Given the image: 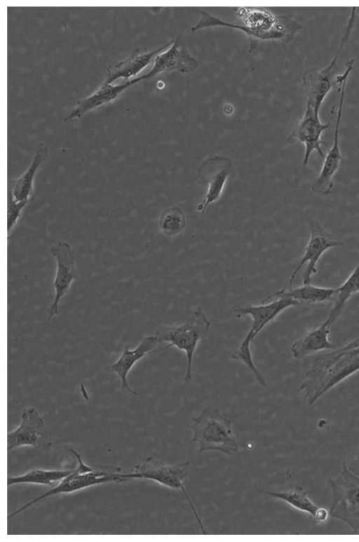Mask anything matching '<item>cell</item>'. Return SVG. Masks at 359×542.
Returning <instances> with one entry per match:
<instances>
[{
	"label": "cell",
	"instance_id": "obj_1",
	"mask_svg": "<svg viewBox=\"0 0 359 542\" xmlns=\"http://www.w3.org/2000/svg\"><path fill=\"white\" fill-rule=\"evenodd\" d=\"M233 10L237 18L243 23V25L225 22L202 11L200 20L191 27V31L212 27H228L238 29L249 37L251 51L258 41L273 40L287 44L303 29L302 25L291 15H276L263 8L241 7Z\"/></svg>",
	"mask_w": 359,
	"mask_h": 542
},
{
	"label": "cell",
	"instance_id": "obj_2",
	"mask_svg": "<svg viewBox=\"0 0 359 542\" xmlns=\"http://www.w3.org/2000/svg\"><path fill=\"white\" fill-rule=\"evenodd\" d=\"M359 371V337L334 351L317 357L305 373L300 390L311 405Z\"/></svg>",
	"mask_w": 359,
	"mask_h": 542
},
{
	"label": "cell",
	"instance_id": "obj_3",
	"mask_svg": "<svg viewBox=\"0 0 359 542\" xmlns=\"http://www.w3.org/2000/svg\"><path fill=\"white\" fill-rule=\"evenodd\" d=\"M190 429L192 442L198 452L217 451L232 454L239 449L232 421L217 409L210 407L203 409L192 418Z\"/></svg>",
	"mask_w": 359,
	"mask_h": 542
},
{
	"label": "cell",
	"instance_id": "obj_4",
	"mask_svg": "<svg viewBox=\"0 0 359 542\" xmlns=\"http://www.w3.org/2000/svg\"><path fill=\"white\" fill-rule=\"evenodd\" d=\"M211 326V320L206 316L201 307H197L182 323L172 325H163L158 327L154 336L159 343H168L165 350L175 347L185 353L187 357V370L185 381L191 378V369L194 355L200 341L208 333Z\"/></svg>",
	"mask_w": 359,
	"mask_h": 542
},
{
	"label": "cell",
	"instance_id": "obj_5",
	"mask_svg": "<svg viewBox=\"0 0 359 542\" xmlns=\"http://www.w3.org/2000/svg\"><path fill=\"white\" fill-rule=\"evenodd\" d=\"M332 500L330 516L348 525L359 534V475L343 463L340 473L329 480Z\"/></svg>",
	"mask_w": 359,
	"mask_h": 542
},
{
	"label": "cell",
	"instance_id": "obj_6",
	"mask_svg": "<svg viewBox=\"0 0 359 542\" xmlns=\"http://www.w3.org/2000/svg\"><path fill=\"white\" fill-rule=\"evenodd\" d=\"M190 469L191 463L189 461L168 464L151 456L136 465L132 473L121 474V475L126 480L129 479H147L175 490H181L188 501L203 534H206L185 488Z\"/></svg>",
	"mask_w": 359,
	"mask_h": 542
},
{
	"label": "cell",
	"instance_id": "obj_7",
	"mask_svg": "<svg viewBox=\"0 0 359 542\" xmlns=\"http://www.w3.org/2000/svg\"><path fill=\"white\" fill-rule=\"evenodd\" d=\"M356 7H353L344 28L338 48L332 60L327 66L319 69H307L302 75V85L306 96V104L320 111L324 99L328 93L337 86V76L334 77L335 66L341 51L349 39L353 29L356 19Z\"/></svg>",
	"mask_w": 359,
	"mask_h": 542
},
{
	"label": "cell",
	"instance_id": "obj_8",
	"mask_svg": "<svg viewBox=\"0 0 359 542\" xmlns=\"http://www.w3.org/2000/svg\"><path fill=\"white\" fill-rule=\"evenodd\" d=\"M71 451L78 461L77 468L74 469L69 475L60 480L55 487L29 501L18 510L8 515V518H11L14 515L19 514L42 499L55 494H69L96 484L111 482H118L126 480L122 477L121 473H111L94 470L83 461L80 454L75 450L71 449Z\"/></svg>",
	"mask_w": 359,
	"mask_h": 542
},
{
	"label": "cell",
	"instance_id": "obj_9",
	"mask_svg": "<svg viewBox=\"0 0 359 542\" xmlns=\"http://www.w3.org/2000/svg\"><path fill=\"white\" fill-rule=\"evenodd\" d=\"M49 253L55 260L56 271L53 282L54 297L48 310V321L58 314L61 299L68 293L72 283L80 278L75 251L69 242L58 240L50 247Z\"/></svg>",
	"mask_w": 359,
	"mask_h": 542
},
{
	"label": "cell",
	"instance_id": "obj_10",
	"mask_svg": "<svg viewBox=\"0 0 359 542\" xmlns=\"http://www.w3.org/2000/svg\"><path fill=\"white\" fill-rule=\"evenodd\" d=\"M353 69V66L352 65H346L338 86L339 98L334 130L333 143L331 147L328 149L323 159V164L319 175L311 186L312 191L318 194H328L332 192L334 187L333 178L338 171L342 160V154L339 147L340 124L345 99L346 85L348 77Z\"/></svg>",
	"mask_w": 359,
	"mask_h": 542
},
{
	"label": "cell",
	"instance_id": "obj_11",
	"mask_svg": "<svg viewBox=\"0 0 359 542\" xmlns=\"http://www.w3.org/2000/svg\"><path fill=\"white\" fill-rule=\"evenodd\" d=\"M310 237L306 246L304 253L293 272L292 273L288 286H290L297 273L304 264L307 266L303 275V284H311V277L318 272L317 263L323 253L334 247H340L343 243L327 232L316 220L309 223Z\"/></svg>",
	"mask_w": 359,
	"mask_h": 542
},
{
	"label": "cell",
	"instance_id": "obj_12",
	"mask_svg": "<svg viewBox=\"0 0 359 542\" xmlns=\"http://www.w3.org/2000/svg\"><path fill=\"white\" fill-rule=\"evenodd\" d=\"M231 169L232 164L229 158L220 156L210 157L200 166L198 176L201 182L206 185V192L196 206L198 213H203L209 206L221 198Z\"/></svg>",
	"mask_w": 359,
	"mask_h": 542
},
{
	"label": "cell",
	"instance_id": "obj_13",
	"mask_svg": "<svg viewBox=\"0 0 359 542\" xmlns=\"http://www.w3.org/2000/svg\"><path fill=\"white\" fill-rule=\"evenodd\" d=\"M50 432L40 413L32 407L25 408L21 414L19 426L8 432V451L22 446L41 447L50 445Z\"/></svg>",
	"mask_w": 359,
	"mask_h": 542
},
{
	"label": "cell",
	"instance_id": "obj_14",
	"mask_svg": "<svg viewBox=\"0 0 359 542\" xmlns=\"http://www.w3.org/2000/svg\"><path fill=\"white\" fill-rule=\"evenodd\" d=\"M320 111L306 104L305 111L297 121L286 141L287 143H301L304 145L305 151L303 164L306 165L313 152H317L322 159L324 153L321 145L325 143L321 140L322 133L328 128V124H323L320 119Z\"/></svg>",
	"mask_w": 359,
	"mask_h": 542
},
{
	"label": "cell",
	"instance_id": "obj_15",
	"mask_svg": "<svg viewBox=\"0 0 359 542\" xmlns=\"http://www.w3.org/2000/svg\"><path fill=\"white\" fill-rule=\"evenodd\" d=\"M269 303L260 305H252L241 301L232 308L234 316L241 319L249 315L252 323L248 333L254 339L257 334L269 323L286 309L297 306L301 303L291 298L279 296Z\"/></svg>",
	"mask_w": 359,
	"mask_h": 542
},
{
	"label": "cell",
	"instance_id": "obj_16",
	"mask_svg": "<svg viewBox=\"0 0 359 542\" xmlns=\"http://www.w3.org/2000/svg\"><path fill=\"white\" fill-rule=\"evenodd\" d=\"M158 343L154 335L144 336L142 338L137 345L131 349L126 345L118 358L107 366L108 369L113 371L119 378L121 391H127L133 395H138L128 382V374L134 365L145 356L161 351V348L154 350Z\"/></svg>",
	"mask_w": 359,
	"mask_h": 542
},
{
	"label": "cell",
	"instance_id": "obj_17",
	"mask_svg": "<svg viewBox=\"0 0 359 542\" xmlns=\"http://www.w3.org/2000/svg\"><path fill=\"white\" fill-rule=\"evenodd\" d=\"M198 65L197 60L188 52L183 41L176 38L168 48L156 55L153 68L148 74L167 71L189 73L194 72Z\"/></svg>",
	"mask_w": 359,
	"mask_h": 542
},
{
	"label": "cell",
	"instance_id": "obj_18",
	"mask_svg": "<svg viewBox=\"0 0 359 542\" xmlns=\"http://www.w3.org/2000/svg\"><path fill=\"white\" fill-rule=\"evenodd\" d=\"M47 157V150L40 145L26 170L18 178L11 180L8 192L17 201H29L34 197V182L36 173Z\"/></svg>",
	"mask_w": 359,
	"mask_h": 542
},
{
	"label": "cell",
	"instance_id": "obj_19",
	"mask_svg": "<svg viewBox=\"0 0 359 542\" xmlns=\"http://www.w3.org/2000/svg\"><path fill=\"white\" fill-rule=\"evenodd\" d=\"M330 328L323 322L295 341L290 348L292 356L295 359H301L318 351L334 348V345L329 340Z\"/></svg>",
	"mask_w": 359,
	"mask_h": 542
},
{
	"label": "cell",
	"instance_id": "obj_20",
	"mask_svg": "<svg viewBox=\"0 0 359 542\" xmlns=\"http://www.w3.org/2000/svg\"><path fill=\"white\" fill-rule=\"evenodd\" d=\"M336 289L314 286L311 284H303L301 286L281 290L270 295L267 298H274L279 296L291 298L301 304L302 303H316L333 299Z\"/></svg>",
	"mask_w": 359,
	"mask_h": 542
},
{
	"label": "cell",
	"instance_id": "obj_21",
	"mask_svg": "<svg viewBox=\"0 0 359 542\" xmlns=\"http://www.w3.org/2000/svg\"><path fill=\"white\" fill-rule=\"evenodd\" d=\"M359 292V264L349 275L344 283L336 288L333 298L334 304L325 322L331 326L343 312L347 301L355 293Z\"/></svg>",
	"mask_w": 359,
	"mask_h": 542
},
{
	"label": "cell",
	"instance_id": "obj_22",
	"mask_svg": "<svg viewBox=\"0 0 359 542\" xmlns=\"http://www.w3.org/2000/svg\"><path fill=\"white\" fill-rule=\"evenodd\" d=\"M187 224L186 215L180 206H171L164 209L158 218V227L161 233L168 238H174L181 234Z\"/></svg>",
	"mask_w": 359,
	"mask_h": 542
},
{
	"label": "cell",
	"instance_id": "obj_23",
	"mask_svg": "<svg viewBox=\"0 0 359 542\" xmlns=\"http://www.w3.org/2000/svg\"><path fill=\"white\" fill-rule=\"evenodd\" d=\"M268 496L282 500L295 509L309 514L313 518L320 506L313 502L309 496L306 490L302 487L283 491H264Z\"/></svg>",
	"mask_w": 359,
	"mask_h": 542
},
{
	"label": "cell",
	"instance_id": "obj_24",
	"mask_svg": "<svg viewBox=\"0 0 359 542\" xmlns=\"http://www.w3.org/2000/svg\"><path fill=\"white\" fill-rule=\"evenodd\" d=\"M73 470H43L34 468L20 475L8 477L7 485L28 483L50 486L55 482H59L69 475Z\"/></svg>",
	"mask_w": 359,
	"mask_h": 542
},
{
	"label": "cell",
	"instance_id": "obj_25",
	"mask_svg": "<svg viewBox=\"0 0 359 542\" xmlns=\"http://www.w3.org/2000/svg\"><path fill=\"white\" fill-rule=\"evenodd\" d=\"M253 339L246 334L241 342L238 348L231 355V359L240 361L245 364L253 374L258 383L263 387H266V382L261 371L257 369L252 359L250 345Z\"/></svg>",
	"mask_w": 359,
	"mask_h": 542
},
{
	"label": "cell",
	"instance_id": "obj_26",
	"mask_svg": "<svg viewBox=\"0 0 359 542\" xmlns=\"http://www.w3.org/2000/svg\"><path fill=\"white\" fill-rule=\"evenodd\" d=\"M29 202V201H17L8 194L7 224L8 239L17 223L21 218L25 209Z\"/></svg>",
	"mask_w": 359,
	"mask_h": 542
},
{
	"label": "cell",
	"instance_id": "obj_27",
	"mask_svg": "<svg viewBox=\"0 0 359 542\" xmlns=\"http://www.w3.org/2000/svg\"><path fill=\"white\" fill-rule=\"evenodd\" d=\"M329 516V510L327 508L320 506L314 516L313 520L315 522L322 524L327 520Z\"/></svg>",
	"mask_w": 359,
	"mask_h": 542
},
{
	"label": "cell",
	"instance_id": "obj_28",
	"mask_svg": "<svg viewBox=\"0 0 359 542\" xmlns=\"http://www.w3.org/2000/svg\"><path fill=\"white\" fill-rule=\"evenodd\" d=\"M348 467L353 472L359 475V451Z\"/></svg>",
	"mask_w": 359,
	"mask_h": 542
},
{
	"label": "cell",
	"instance_id": "obj_29",
	"mask_svg": "<svg viewBox=\"0 0 359 542\" xmlns=\"http://www.w3.org/2000/svg\"><path fill=\"white\" fill-rule=\"evenodd\" d=\"M123 81H124V78L123 77H119L117 79L114 80L113 81L112 84L117 86V85L120 84L121 82H123Z\"/></svg>",
	"mask_w": 359,
	"mask_h": 542
}]
</instances>
